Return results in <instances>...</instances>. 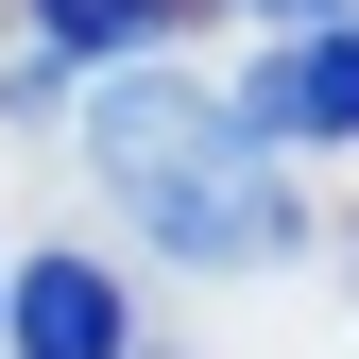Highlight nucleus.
I'll use <instances>...</instances> for the list:
<instances>
[{
  "label": "nucleus",
  "instance_id": "39448f33",
  "mask_svg": "<svg viewBox=\"0 0 359 359\" xmlns=\"http://www.w3.org/2000/svg\"><path fill=\"white\" fill-rule=\"evenodd\" d=\"M274 18H291V34H325V18H342V0H274Z\"/></svg>",
  "mask_w": 359,
  "mask_h": 359
},
{
  "label": "nucleus",
  "instance_id": "f03ea898",
  "mask_svg": "<svg viewBox=\"0 0 359 359\" xmlns=\"http://www.w3.org/2000/svg\"><path fill=\"white\" fill-rule=\"evenodd\" d=\"M222 120H240L257 154H291V137H359V18H325V34H291V52L257 69V86H240Z\"/></svg>",
  "mask_w": 359,
  "mask_h": 359
},
{
  "label": "nucleus",
  "instance_id": "7ed1b4c3",
  "mask_svg": "<svg viewBox=\"0 0 359 359\" xmlns=\"http://www.w3.org/2000/svg\"><path fill=\"white\" fill-rule=\"evenodd\" d=\"M0 325H18V359H120L137 308H120L103 257H18V274H0Z\"/></svg>",
  "mask_w": 359,
  "mask_h": 359
},
{
  "label": "nucleus",
  "instance_id": "20e7f679",
  "mask_svg": "<svg viewBox=\"0 0 359 359\" xmlns=\"http://www.w3.org/2000/svg\"><path fill=\"white\" fill-rule=\"evenodd\" d=\"M34 34H52V52H154L171 0H34Z\"/></svg>",
  "mask_w": 359,
  "mask_h": 359
},
{
  "label": "nucleus",
  "instance_id": "f257e3e1",
  "mask_svg": "<svg viewBox=\"0 0 359 359\" xmlns=\"http://www.w3.org/2000/svg\"><path fill=\"white\" fill-rule=\"evenodd\" d=\"M86 171H103L120 222H137L154 257H189V274H240V257H274V240H291L274 154H257L205 86H171V69H120L103 103H86Z\"/></svg>",
  "mask_w": 359,
  "mask_h": 359
}]
</instances>
